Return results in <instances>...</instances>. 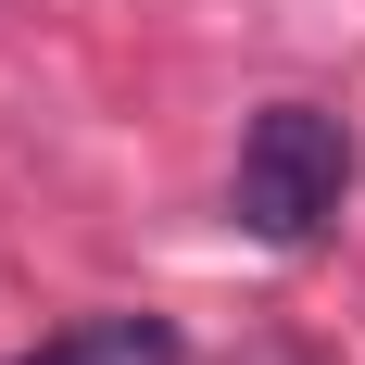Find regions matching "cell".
Instances as JSON below:
<instances>
[{
    "label": "cell",
    "instance_id": "obj_1",
    "mask_svg": "<svg viewBox=\"0 0 365 365\" xmlns=\"http://www.w3.org/2000/svg\"><path fill=\"white\" fill-rule=\"evenodd\" d=\"M340 189H353V126L315 101H264L240 126V177H227V215L252 227L264 252H302L315 227L340 215Z\"/></svg>",
    "mask_w": 365,
    "mask_h": 365
},
{
    "label": "cell",
    "instance_id": "obj_2",
    "mask_svg": "<svg viewBox=\"0 0 365 365\" xmlns=\"http://www.w3.org/2000/svg\"><path fill=\"white\" fill-rule=\"evenodd\" d=\"M13 365H189V340L164 328V315H76V328H51Z\"/></svg>",
    "mask_w": 365,
    "mask_h": 365
},
{
    "label": "cell",
    "instance_id": "obj_3",
    "mask_svg": "<svg viewBox=\"0 0 365 365\" xmlns=\"http://www.w3.org/2000/svg\"><path fill=\"white\" fill-rule=\"evenodd\" d=\"M240 365H302V353H277V340H264V353H240Z\"/></svg>",
    "mask_w": 365,
    "mask_h": 365
}]
</instances>
